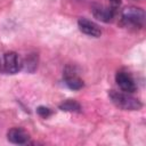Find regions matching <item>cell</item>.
<instances>
[{
    "instance_id": "obj_1",
    "label": "cell",
    "mask_w": 146,
    "mask_h": 146,
    "mask_svg": "<svg viewBox=\"0 0 146 146\" xmlns=\"http://www.w3.org/2000/svg\"><path fill=\"white\" fill-rule=\"evenodd\" d=\"M108 96L112 100V103L125 111H136L141 107V103L138 98L131 96L128 92H121L116 90H111L108 92Z\"/></svg>"
},
{
    "instance_id": "obj_2",
    "label": "cell",
    "mask_w": 146,
    "mask_h": 146,
    "mask_svg": "<svg viewBox=\"0 0 146 146\" xmlns=\"http://www.w3.org/2000/svg\"><path fill=\"white\" fill-rule=\"evenodd\" d=\"M121 21L125 26L143 27L145 23V11L139 7H125L121 11Z\"/></svg>"
},
{
    "instance_id": "obj_3",
    "label": "cell",
    "mask_w": 146,
    "mask_h": 146,
    "mask_svg": "<svg viewBox=\"0 0 146 146\" xmlns=\"http://www.w3.org/2000/svg\"><path fill=\"white\" fill-rule=\"evenodd\" d=\"M23 68V60L15 51H8L6 52L0 62V70L8 73V74H15L18 73Z\"/></svg>"
},
{
    "instance_id": "obj_4",
    "label": "cell",
    "mask_w": 146,
    "mask_h": 146,
    "mask_svg": "<svg viewBox=\"0 0 146 146\" xmlns=\"http://www.w3.org/2000/svg\"><path fill=\"white\" fill-rule=\"evenodd\" d=\"M91 13L94 15L95 18H97L100 22L104 23H110L115 15V9L112 6H105L103 3H98L95 2L91 6Z\"/></svg>"
},
{
    "instance_id": "obj_5",
    "label": "cell",
    "mask_w": 146,
    "mask_h": 146,
    "mask_svg": "<svg viewBox=\"0 0 146 146\" xmlns=\"http://www.w3.org/2000/svg\"><path fill=\"white\" fill-rule=\"evenodd\" d=\"M115 81L122 91L128 92V94H132L136 91L135 80L128 72H123V71L117 72L115 75Z\"/></svg>"
},
{
    "instance_id": "obj_6",
    "label": "cell",
    "mask_w": 146,
    "mask_h": 146,
    "mask_svg": "<svg viewBox=\"0 0 146 146\" xmlns=\"http://www.w3.org/2000/svg\"><path fill=\"white\" fill-rule=\"evenodd\" d=\"M64 81L65 84L72 90H79L83 87V81L80 79L75 70L71 66H67L64 71Z\"/></svg>"
},
{
    "instance_id": "obj_7",
    "label": "cell",
    "mask_w": 146,
    "mask_h": 146,
    "mask_svg": "<svg viewBox=\"0 0 146 146\" xmlns=\"http://www.w3.org/2000/svg\"><path fill=\"white\" fill-rule=\"evenodd\" d=\"M78 26H79V29H80V31L82 33H84V34H87L89 36L98 38L102 34L100 27L96 23H94L92 21H90L88 18H84V17L80 18L78 21Z\"/></svg>"
},
{
    "instance_id": "obj_8",
    "label": "cell",
    "mask_w": 146,
    "mask_h": 146,
    "mask_svg": "<svg viewBox=\"0 0 146 146\" xmlns=\"http://www.w3.org/2000/svg\"><path fill=\"white\" fill-rule=\"evenodd\" d=\"M7 138L10 143L13 144H17V145H24L29 143L30 136L29 133L22 129V128H11L8 133H7Z\"/></svg>"
},
{
    "instance_id": "obj_9",
    "label": "cell",
    "mask_w": 146,
    "mask_h": 146,
    "mask_svg": "<svg viewBox=\"0 0 146 146\" xmlns=\"http://www.w3.org/2000/svg\"><path fill=\"white\" fill-rule=\"evenodd\" d=\"M59 108L62 111H65V112H80L81 111L80 104L73 99H67V100L63 102L59 105Z\"/></svg>"
},
{
    "instance_id": "obj_10",
    "label": "cell",
    "mask_w": 146,
    "mask_h": 146,
    "mask_svg": "<svg viewBox=\"0 0 146 146\" xmlns=\"http://www.w3.org/2000/svg\"><path fill=\"white\" fill-rule=\"evenodd\" d=\"M36 63H38L36 56L35 55H29L27 58L25 60H23V67L29 72H33L36 68V65H38Z\"/></svg>"
},
{
    "instance_id": "obj_11",
    "label": "cell",
    "mask_w": 146,
    "mask_h": 146,
    "mask_svg": "<svg viewBox=\"0 0 146 146\" xmlns=\"http://www.w3.org/2000/svg\"><path fill=\"white\" fill-rule=\"evenodd\" d=\"M36 112H38V114H39L40 116H42V117H48V116L51 114V111H50L48 107H44V106L38 107Z\"/></svg>"
},
{
    "instance_id": "obj_12",
    "label": "cell",
    "mask_w": 146,
    "mask_h": 146,
    "mask_svg": "<svg viewBox=\"0 0 146 146\" xmlns=\"http://www.w3.org/2000/svg\"><path fill=\"white\" fill-rule=\"evenodd\" d=\"M110 2H111V5H112V7L115 9L116 7H119L120 5H121V0H110Z\"/></svg>"
}]
</instances>
